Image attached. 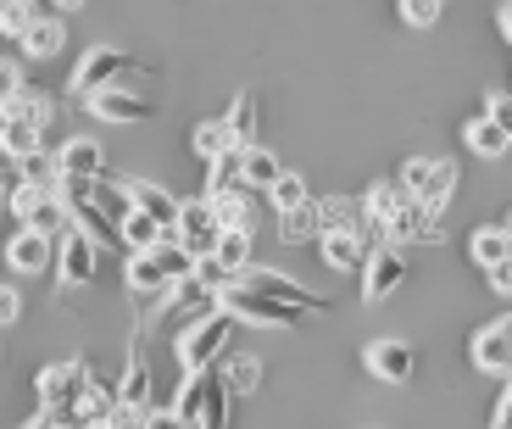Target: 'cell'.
<instances>
[{
  "label": "cell",
  "mask_w": 512,
  "mask_h": 429,
  "mask_svg": "<svg viewBox=\"0 0 512 429\" xmlns=\"http://www.w3.org/2000/svg\"><path fill=\"white\" fill-rule=\"evenodd\" d=\"M396 12L407 28H435L440 23V0H396Z\"/></svg>",
  "instance_id": "b9f144b4"
},
{
  "label": "cell",
  "mask_w": 512,
  "mask_h": 429,
  "mask_svg": "<svg viewBox=\"0 0 512 429\" xmlns=\"http://www.w3.org/2000/svg\"><path fill=\"white\" fill-rule=\"evenodd\" d=\"M229 340H234V318L223 307L195 312L190 324L179 329V363H184V374H212V363L229 351Z\"/></svg>",
  "instance_id": "7a4b0ae2"
},
{
  "label": "cell",
  "mask_w": 512,
  "mask_h": 429,
  "mask_svg": "<svg viewBox=\"0 0 512 429\" xmlns=\"http://www.w3.org/2000/svg\"><path fill=\"white\" fill-rule=\"evenodd\" d=\"M78 6H84V0H51V12H56V17H67V12H78Z\"/></svg>",
  "instance_id": "816d5d0a"
},
{
  "label": "cell",
  "mask_w": 512,
  "mask_h": 429,
  "mask_svg": "<svg viewBox=\"0 0 512 429\" xmlns=\"http://www.w3.org/2000/svg\"><path fill=\"white\" fill-rule=\"evenodd\" d=\"M23 318V290L17 285H0V329H12Z\"/></svg>",
  "instance_id": "ee69618b"
},
{
  "label": "cell",
  "mask_w": 512,
  "mask_h": 429,
  "mask_svg": "<svg viewBox=\"0 0 512 429\" xmlns=\"http://www.w3.org/2000/svg\"><path fill=\"white\" fill-rule=\"evenodd\" d=\"M39 17V0H0V34L23 39V28Z\"/></svg>",
  "instance_id": "60d3db41"
},
{
  "label": "cell",
  "mask_w": 512,
  "mask_h": 429,
  "mask_svg": "<svg viewBox=\"0 0 512 429\" xmlns=\"http://www.w3.org/2000/svg\"><path fill=\"white\" fill-rule=\"evenodd\" d=\"M6 212L17 218V229H39L51 234V240H62L73 223H67V207L56 190H39V184H17L12 195H6Z\"/></svg>",
  "instance_id": "8992f818"
},
{
  "label": "cell",
  "mask_w": 512,
  "mask_h": 429,
  "mask_svg": "<svg viewBox=\"0 0 512 429\" xmlns=\"http://www.w3.org/2000/svg\"><path fill=\"white\" fill-rule=\"evenodd\" d=\"M45 151V129H28V123H0V156L6 162H28V156Z\"/></svg>",
  "instance_id": "d6a6232c"
},
{
  "label": "cell",
  "mask_w": 512,
  "mask_h": 429,
  "mask_svg": "<svg viewBox=\"0 0 512 429\" xmlns=\"http://www.w3.org/2000/svg\"><path fill=\"white\" fill-rule=\"evenodd\" d=\"M190 273H195V257L179 240H167V246H156V251H134L123 279H128L134 296H167V290L179 285V279H190Z\"/></svg>",
  "instance_id": "6da1fadb"
},
{
  "label": "cell",
  "mask_w": 512,
  "mask_h": 429,
  "mask_svg": "<svg viewBox=\"0 0 512 429\" xmlns=\"http://www.w3.org/2000/svg\"><path fill=\"white\" fill-rule=\"evenodd\" d=\"M95 251H101V246H95L90 234H78V229H67L62 240H56V279H62V290L95 285V268H101Z\"/></svg>",
  "instance_id": "7c38bea8"
},
{
  "label": "cell",
  "mask_w": 512,
  "mask_h": 429,
  "mask_svg": "<svg viewBox=\"0 0 512 429\" xmlns=\"http://www.w3.org/2000/svg\"><path fill=\"white\" fill-rule=\"evenodd\" d=\"M218 234H223V223H218V212H212V201H206V195H195V201H184V207H179L173 240H179V246L190 251L195 262L218 251Z\"/></svg>",
  "instance_id": "9c48e42d"
},
{
  "label": "cell",
  "mask_w": 512,
  "mask_h": 429,
  "mask_svg": "<svg viewBox=\"0 0 512 429\" xmlns=\"http://www.w3.org/2000/svg\"><path fill=\"white\" fill-rule=\"evenodd\" d=\"M468 257L479 262V268H501V262L512 257V234L501 229V223H490V229H474V240H468Z\"/></svg>",
  "instance_id": "1f68e13d"
},
{
  "label": "cell",
  "mask_w": 512,
  "mask_h": 429,
  "mask_svg": "<svg viewBox=\"0 0 512 429\" xmlns=\"http://www.w3.org/2000/svg\"><path fill=\"white\" fill-rule=\"evenodd\" d=\"M501 229H507V234H512V212H507V223H501Z\"/></svg>",
  "instance_id": "db71d44e"
},
{
  "label": "cell",
  "mask_w": 512,
  "mask_h": 429,
  "mask_svg": "<svg viewBox=\"0 0 512 429\" xmlns=\"http://www.w3.org/2000/svg\"><path fill=\"white\" fill-rule=\"evenodd\" d=\"M140 73H145L140 56L117 51V45H95V51L78 56L67 90H73V95H95V90H106V84H128V78H140Z\"/></svg>",
  "instance_id": "277c9868"
},
{
  "label": "cell",
  "mask_w": 512,
  "mask_h": 429,
  "mask_svg": "<svg viewBox=\"0 0 512 429\" xmlns=\"http://www.w3.org/2000/svg\"><path fill=\"white\" fill-rule=\"evenodd\" d=\"M212 257H218L223 268L234 273V279H240V273L251 268V234H245V229H223V234H218V251H212Z\"/></svg>",
  "instance_id": "d590c367"
},
{
  "label": "cell",
  "mask_w": 512,
  "mask_h": 429,
  "mask_svg": "<svg viewBox=\"0 0 512 429\" xmlns=\"http://www.w3.org/2000/svg\"><path fill=\"white\" fill-rule=\"evenodd\" d=\"M496 23H501V34L512 39V0H507V6H501V12H496Z\"/></svg>",
  "instance_id": "f907efd6"
},
{
  "label": "cell",
  "mask_w": 512,
  "mask_h": 429,
  "mask_svg": "<svg viewBox=\"0 0 512 429\" xmlns=\"http://www.w3.org/2000/svg\"><path fill=\"white\" fill-rule=\"evenodd\" d=\"M462 140H468V151H474L479 162H501V156L512 151V134L501 129L496 117H474V123L462 129Z\"/></svg>",
  "instance_id": "484cf974"
},
{
  "label": "cell",
  "mask_w": 512,
  "mask_h": 429,
  "mask_svg": "<svg viewBox=\"0 0 512 429\" xmlns=\"http://www.w3.org/2000/svg\"><path fill=\"white\" fill-rule=\"evenodd\" d=\"M318 223H323V234H362L368 246H379V229H373L368 207L351 201V195H329V201H318Z\"/></svg>",
  "instance_id": "e0dca14e"
},
{
  "label": "cell",
  "mask_w": 512,
  "mask_h": 429,
  "mask_svg": "<svg viewBox=\"0 0 512 429\" xmlns=\"http://www.w3.org/2000/svg\"><path fill=\"white\" fill-rule=\"evenodd\" d=\"M117 407L134 413V418H145L156 407V379H151V363H145L140 346L128 351V368H123V379H117Z\"/></svg>",
  "instance_id": "2e32d148"
},
{
  "label": "cell",
  "mask_w": 512,
  "mask_h": 429,
  "mask_svg": "<svg viewBox=\"0 0 512 429\" xmlns=\"http://www.w3.org/2000/svg\"><path fill=\"white\" fill-rule=\"evenodd\" d=\"M401 190L412 201H423V207H446L451 190H457V162H446V156H407L401 162Z\"/></svg>",
  "instance_id": "52a82bcc"
},
{
  "label": "cell",
  "mask_w": 512,
  "mask_h": 429,
  "mask_svg": "<svg viewBox=\"0 0 512 429\" xmlns=\"http://www.w3.org/2000/svg\"><path fill=\"white\" fill-rule=\"evenodd\" d=\"M490 290H496V296H512V257L501 262V268H490Z\"/></svg>",
  "instance_id": "c3c4849f"
},
{
  "label": "cell",
  "mask_w": 512,
  "mask_h": 429,
  "mask_svg": "<svg viewBox=\"0 0 512 429\" xmlns=\"http://www.w3.org/2000/svg\"><path fill=\"white\" fill-rule=\"evenodd\" d=\"M23 429H78V418L73 413H56V407H39Z\"/></svg>",
  "instance_id": "f6af8a7d"
},
{
  "label": "cell",
  "mask_w": 512,
  "mask_h": 429,
  "mask_svg": "<svg viewBox=\"0 0 512 429\" xmlns=\"http://www.w3.org/2000/svg\"><path fill=\"white\" fill-rule=\"evenodd\" d=\"M117 240H123L128 251H156V246H167V240H173V229H162L151 212H128V218L117 223Z\"/></svg>",
  "instance_id": "83f0119b"
},
{
  "label": "cell",
  "mask_w": 512,
  "mask_h": 429,
  "mask_svg": "<svg viewBox=\"0 0 512 429\" xmlns=\"http://www.w3.org/2000/svg\"><path fill=\"white\" fill-rule=\"evenodd\" d=\"M412 195L401 190V179H384V184H373L368 195H362V207H368V218H373V229H379V246H384V223L396 218L401 207H407Z\"/></svg>",
  "instance_id": "f1b7e54d"
},
{
  "label": "cell",
  "mask_w": 512,
  "mask_h": 429,
  "mask_svg": "<svg viewBox=\"0 0 512 429\" xmlns=\"http://www.w3.org/2000/svg\"><path fill=\"white\" fill-rule=\"evenodd\" d=\"M218 307L229 312L234 324H251V329H295L301 324V307H284V301L262 296V290H245L240 279L229 290H218Z\"/></svg>",
  "instance_id": "5b68a950"
},
{
  "label": "cell",
  "mask_w": 512,
  "mask_h": 429,
  "mask_svg": "<svg viewBox=\"0 0 512 429\" xmlns=\"http://www.w3.org/2000/svg\"><path fill=\"white\" fill-rule=\"evenodd\" d=\"M407 251L401 246H373L368 251V268H362V296L368 301H384V296H396L401 285H407Z\"/></svg>",
  "instance_id": "9a60e30c"
},
{
  "label": "cell",
  "mask_w": 512,
  "mask_h": 429,
  "mask_svg": "<svg viewBox=\"0 0 512 429\" xmlns=\"http://www.w3.org/2000/svg\"><path fill=\"white\" fill-rule=\"evenodd\" d=\"M173 413L190 429H229V390H223L218 374H184Z\"/></svg>",
  "instance_id": "3957f363"
},
{
  "label": "cell",
  "mask_w": 512,
  "mask_h": 429,
  "mask_svg": "<svg viewBox=\"0 0 512 429\" xmlns=\"http://www.w3.org/2000/svg\"><path fill=\"white\" fill-rule=\"evenodd\" d=\"M412 240H440V207H423V201H407L396 218L384 223V246L407 251Z\"/></svg>",
  "instance_id": "ac0fdd59"
},
{
  "label": "cell",
  "mask_w": 512,
  "mask_h": 429,
  "mask_svg": "<svg viewBox=\"0 0 512 429\" xmlns=\"http://www.w3.org/2000/svg\"><path fill=\"white\" fill-rule=\"evenodd\" d=\"M206 201H212V212H218V223L223 229H245L251 234L256 229V201H251V190H223V195H206Z\"/></svg>",
  "instance_id": "f546056e"
},
{
  "label": "cell",
  "mask_w": 512,
  "mask_h": 429,
  "mask_svg": "<svg viewBox=\"0 0 512 429\" xmlns=\"http://www.w3.org/2000/svg\"><path fill=\"white\" fill-rule=\"evenodd\" d=\"M6 195H12V190H6V184H0V212H6Z\"/></svg>",
  "instance_id": "f5cc1de1"
},
{
  "label": "cell",
  "mask_w": 512,
  "mask_h": 429,
  "mask_svg": "<svg viewBox=\"0 0 512 429\" xmlns=\"http://www.w3.org/2000/svg\"><path fill=\"white\" fill-rule=\"evenodd\" d=\"M223 190H240V151L206 162V195H223Z\"/></svg>",
  "instance_id": "f35d334b"
},
{
  "label": "cell",
  "mask_w": 512,
  "mask_h": 429,
  "mask_svg": "<svg viewBox=\"0 0 512 429\" xmlns=\"http://www.w3.org/2000/svg\"><path fill=\"white\" fill-rule=\"evenodd\" d=\"M268 201H273L279 212H290V207H307V201H312V190H307V179H301V173H290V168H284V179L268 190Z\"/></svg>",
  "instance_id": "ab89813d"
},
{
  "label": "cell",
  "mask_w": 512,
  "mask_h": 429,
  "mask_svg": "<svg viewBox=\"0 0 512 429\" xmlns=\"http://www.w3.org/2000/svg\"><path fill=\"white\" fill-rule=\"evenodd\" d=\"M318 234H323V223H318V201L279 212V240H284V246H295V240H318Z\"/></svg>",
  "instance_id": "836d02e7"
},
{
  "label": "cell",
  "mask_w": 512,
  "mask_h": 429,
  "mask_svg": "<svg viewBox=\"0 0 512 429\" xmlns=\"http://www.w3.org/2000/svg\"><path fill=\"white\" fill-rule=\"evenodd\" d=\"M490 429H512V379H507V396H501L496 418H490Z\"/></svg>",
  "instance_id": "681fc988"
},
{
  "label": "cell",
  "mask_w": 512,
  "mask_h": 429,
  "mask_svg": "<svg viewBox=\"0 0 512 429\" xmlns=\"http://www.w3.org/2000/svg\"><path fill=\"white\" fill-rule=\"evenodd\" d=\"M56 168H62V179H106V151L95 140H67L56 151Z\"/></svg>",
  "instance_id": "603a6c76"
},
{
  "label": "cell",
  "mask_w": 512,
  "mask_h": 429,
  "mask_svg": "<svg viewBox=\"0 0 512 429\" xmlns=\"http://www.w3.org/2000/svg\"><path fill=\"white\" fill-rule=\"evenodd\" d=\"M212 307H218V290H206L201 279L190 273V279H179V285H173V290L162 296L156 318H173V312H212Z\"/></svg>",
  "instance_id": "4316f807"
},
{
  "label": "cell",
  "mask_w": 512,
  "mask_h": 429,
  "mask_svg": "<svg viewBox=\"0 0 512 429\" xmlns=\"http://www.w3.org/2000/svg\"><path fill=\"white\" fill-rule=\"evenodd\" d=\"M123 190H128V201H134V212H151L162 229H173L179 223V195L173 190H162V184H151V179H123Z\"/></svg>",
  "instance_id": "ffe728a7"
},
{
  "label": "cell",
  "mask_w": 512,
  "mask_h": 429,
  "mask_svg": "<svg viewBox=\"0 0 512 429\" xmlns=\"http://www.w3.org/2000/svg\"><path fill=\"white\" fill-rule=\"evenodd\" d=\"M56 262V240L39 229H17L12 240H6V268L12 273H45Z\"/></svg>",
  "instance_id": "d6986e66"
},
{
  "label": "cell",
  "mask_w": 512,
  "mask_h": 429,
  "mask_svg": "<svg viewBox=\"0 0 512 429\" xmlns=\"http://www.w3.org/2000/svg\"><path fill=\"white\" fill-rule=\"evenodd\" d=\"M223 123H229V134H234V145H256V95H234V106H229V117H223Z\"/></svg>",
  "instance_id": "8d00e7d4"
},
{
  "label": "cell",
  "mask_w": 512,
  "mask_h": 429,
  "mask_svg": "<svg viewBox=\"0 0 512 429\" xmlns=\"http://www.w3.org/2000/svg\"><path fill=\"white\" fill-rule=\"evenodd\" d=\"M218 379H223V390H229V396H251V390L262 385V357H251V351H245V357H229Z\"/></svg>",
  "instance_id": "e575fe53"
},
{
  "label": "cell",
  "mask_w": 512,
  "mask_h": 429,
  "mask_svg": "<svg viewBox=\"0 0 512 429\" xmlns=\"http://www.w3.org/2000/svg\"><path fill=\"white\" fill-rule=\"evenodd\" d=\"M84 106H90V117H101V123H145V117L156 112L151 95L134 90V84H106V90L84 95Z\"/></svg>",
  "instance_id": "4fadbf2b"
},
{
  "label": "cell",
  "mask_w": 512,
  "mask_h": 429,
  "mask_svg": "<svg viewBox=\"0 0 512 429\" xmlns=\"http://www.w3.org/2000/svg\"><path fill=\"white\" fill-rule=\"evenodd\" d=\"M51 112L56 101L45 90H34V84H23V90L12 95V101H0V123H28V129H51Z\"/></svg>",
  "instance_id": "44dd1931"
},
{
  "label": "cell",
  "mask_w": 512,
  "mask_h": 429,
  "mask_svg": "<svg viewBox=\"0 0 512 429\" xmlns=\"http://www.w3.org/2000/svg\"><path fill=\"white\" fill-rule=\"evenodd\" d=\"M140 429H190V424H184V418L173 413V407H151V413L140 418Z\"/></svg>",
  "instance_id": "bcb514c9"
},
{
  "label": "cell",
  "mask_w": 512,
  "mask_h": 429,
  "mask_svg": "<svg viewBox=\"0 0 512 429\" xmlns=\"http://www.w3.org/2000/svg\"><path fill=\"white\" fill-rule=\"evenodd\" d=\"M39 390V407H56V413H73L78 396L90 390V363L84 357H73V363H51L45 374L34 379Z\"/></svg>",
  "instance_id": "30bf717a"
},
{
  "label": "cell",
  "mask_w": 512,
  "mask_h": 429,
  "mask_svg": "<svg viewBox=\"0 0 512 429\" xmlns=\"http://www.w3.org/2000/svg\"><path fill=\"white\" fill-rule=\"evenodd\" d=\"M23 62H12V56H0V101H12L17 90H23Z\"/></svg>",
  "instance_id": "7bdbcfd3"
},
{
  "label": "cell",
  "mask_w": 512,
  "mask_h": 429,
  "mask_svg": "<svg viewBox=\"0 0 512 429\" xmlns=\"http://www.w3.org/2000/svg\"><path fill=\"white\" fill-rule=\"evenodd\" d=\"M284 179V162L268 151V145H245L240 151V184L245 190H273Z\"/></svg>",
  "instance_id": "d4e9b609"
},
{
  "label": "cell",
  "mask_w": 512,
  "mask_h": 429,
  "mask_svg": "<svg viewBox=\"0 0 512 429\" xmlns=\"http://www.w3.org/2000/svg\"><path fill=\"white\" fill-rule=\"evenodd\" d=\"M468 357H474L479 374H496V379H512V312L485 324L474 340H468Z\"/></svg>",
  "instance_id": "5bb4252c"
},
{
  "label": "cell",
  "mask_w": 512,
  "mask_h": 429,
  "mask_svg": "<svg viewBox=\"0 0 512 429\" xmlns=\"http://www.w3.org/2000/svg\"><path fill=\"white\" fill-rule=\"evenodd\" d=\"M318 251H323V262H329L334 273H362L373 246L362 240V234H318Z\"/></svg>",
  "instance_id": "cb8c5ba5"
},
{
  "label": "cell",
  "mask_w": 512,
  "mask_h": 429,
  "mask_svg": "<svg viewBox=\"0 0 512 429\" xmlns=\"http://www.w3.org/2000/svg\"><path fill=\"white\" fill-rule=\"evenodd\" d=\"M440 6H446V0H440Z\"/></svg>",
  "instance_id": "11a10c76"
},
{
  "label": "cell",
  "mask_w": 512,
  "mask_h": 429,
  "mask_svg": "<svg viewBox=\"0 0 512 429\" xmlns=\"http://www.w3.org/2000/svg\"><path fill=\"white\" fill-rule=\"evenodd\" d=\"M362 368H368L373 379H384V385H412V374H418V351L407 346V340L396 335H379L362 346Z\"/></svg>",
  "instance_id": "8fae6325"
},
{
  "label": "cell",
  "mask_w": 512,
  "mask_h": 429,
  "mask_svg": "<svg viewBox=\"0 0 512 429\" xmlns=\"http://www.w3.org/2000/svg\"><path fill=\"white\" fill-rule=\"evenodd\" d=\"M17 45H23V56H28V62H51V56L67 45L62 17H56V12H39L34 23L23 28V39H17Z\"/></svg>",
  "instance_id": "7402d4cb"
},
{
  "label": "cell",
  "mask_w": 512,
  "mask_h": 429,
  "mask_svg": "<svg viewBox=\"0 0 512 429\" xmlns=\"http://www.w3.org/2000/svg\"><path fill=\"white\" fill-rule=\"evenodd\" d=\"M190 151L201 156V162H218V156L240 151V145H234V134H229V123H223V117H206V123H195Z\"/></svg>",
  "instance_id": "4dcf8cb0"
},
{
  "label": "cell",
  "mask_w": 512,
  "mask_h": 429,
  "mask_svg": "<svg viewBox=\"0 0 512 429\" xmlns=\"http://www.w3.org/2000/svg\"><path fill=\"white\" fill-rule=\"evenodd\" d=\"M240 285L245 290H262V296L284 301V307H301V312H329L334 307V301L318 296L312 285H301V279H290V273H279V268H262V262H251V268L240 273Z\"/></svg>",
  "instance_id": "ba28073f"
},
{
  "label": "cell",
  "mask_w": 512,
  "mask_h": 429,
  "mask_svg": "<svg viewBox=\"0 0 512 429\" xmlns=\"http://www.w3.org/2000/svg\"><path fill=\"white\" fill-rule=\"evenodd\" d=\"M17 184H39V190H56V184H62V168H56V156H51V151H39V156H28V162H17Z\"/></svg>",
  "instance_id": "74e56055"
},
{
  "label": "cell",
  "mask_w": 512,
  "mask_h": 429,
  "mask_svg": "<svg viewBox=\"0 0 512 429\" xmlns=\"http://www.w3.org/2000/svg\"><path fill=\"white\" fill-rule=\"evenodd\" d=\"M485 117H496L501 129L512 134V95H507V90H496V95H490V101H485Z\"/></svg>",
  "instance_id": "7dc6e473"
}]
</instances>
